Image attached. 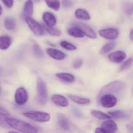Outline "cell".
Masks as SVG:
<instances>
[{
    "label": "cell",
    "instance_id": "31",
    "mask_svg": "<svg viewBox=\"0 0 133 133\" xmlns=\"http://www.w3.org/2000/svg\"><path fill=\"white\" fill-rule=\"evenodd\" d=\"M133 63V58H130L126 61L121 65L120 68V71L126 70L129 68Z\"/></svg>",
    "mask_w": 133,
    "mask_h": 133
},
{
    "label": "cell",
    "instance_id": "35",
    "mask_svg": "<svg viewBox=\"0 0 133 133\" xmlns=\"http://www.w3.org/2000/svg\"><path fill=\"white\" fill-rule=\"evenodd\" d=\"M95 133H110L102 127H98L95 130Z\"/></svg>",
    "mask_w": 133,
    "mask_h": 133
},
{
    "label": "cell",
    "instance_id": "24",
    "mask_svg": "<svg viewBox=\"0 0 133 133\" xmlns=\"http://www.w3.org/2000/svg\"><path fill=\"white\" fill-rule=\"evenodd\" d=\"M116 43L115 42H111L104 45L100 51V54L101 55H105L108 54L115 47Z\"/></svg>",
    "mask_w": 133,
    "mask_h": 133
},
{
    "label": "cell",
    "instance_id": "23",
    "mask_svg": "<svg viewBox=\"0 0 133 133\" xmlns=\"http://www.w3.org/2000/svg\"><path fill=\"white\" fill-rule=\"evenodd\" d=\"M91 113L94 117L101 120L109 119H110L111 118V116H110L101 111H97V110H91Z\"/></svg>",
    "mask_w": 133,
    "mask_h": 133
},
{
    "label": "cell",
    "instance_id": "34",
    "mask_svg": "<svg viewBox=\"0 0 133 133\" xmlns=\"http://www.w3.org/2000/svg\"><path fill=\"white\" fill-rule=\"evenodd\" d=\"M1 1L8 8H11L13 6V3H14L13 0H1Z\"/></svg>",
    "mask_w": 133,
    "mask_h": 133
},
{
    "label": "cell",
    "instance_id": "5",
    "mask_svg": "<svg viewBox=\"0 0 133 133\" xmlns=\"http://www.w3.org/2000/svg\"><path fill=\"white\" fill-rule=\"evenodd\" d=\"M25 19L30 29L35 35L41 36L44 35V32L43 26L34 19L32 17H28Z\"/></svg>",
    "mask_w": 133,
    "mask_h": 133
},
{
    "label": "cell",
    "instance_id": "10",
    "mask_svg": "<svg viewBox=\"0 0 133 133\" xmlns=\"http://www.w3.org/2000/svg\"><path fill=\"white\" fill-rule=\"evenodd\" d=\"M127 57L126 54L122 51H118L113 52L109 55L108 58L111 62L120 63L122 62Z\"/></svg>",
    "mask_w": 133,
    "mask_h": 133
},
{
    "label": "cell",
    "instance_id": "36",
    "mask_svg": "<svg viewBox=\"0 0 133 133\" xmlns=\"http://www.w3.org/2000/svg\"><path fill=\"white\" fill-rule=\"evenodd\" d=\"M9 113L4 108L0 106V115L3 116H8L9 115Z\"/></svg>",
    "mask_w": 133,
    "mask_h": 133
},
{
    "label": "cell",
    "instance_id": "25",
    "mask_svg": "<svg viewBox=\"0 0 133 133\" xmlns=\"http://www.w3.org/2000/svg\"><path fill=\"white\" fill-rule=\"evenodd\" d=\"M4 26L8 30H11L15 29L16 26L15 21L11 17H8L4 20Z\"/></svg>",
    "mask_w": 133,
    "mask_h": 133
},
{
    "label": "cell",
    "instance_id": "26",
    "mask_svg": "<svg viewBox=\"0 0 133 133\" xmlns=\"http://www.w3.org/2000/svg\"><path fill=\"white\" fill-rule=\"evenodd\" d=\"M43 27L44 29L51 35L55 36H59L61 34V31L56 28L48 26L46 24H43Z\"/></svg>",
    "mask_w": 133,
    "mask_h": 133
},
{
    "label": "cell",
    "instance_id": "30",
    "mask_svg": "<svg viewBox=\"0 0 133 133\" xmlns=\"http://www.w3.org/2000/svg\"><path fill=\"white\" fill-rule=\"evenodd\" d=\"M60 45L64 49L69 51H74L76 50V47L70 43L65 41H62L60 42Z\"/></svg>",
    "mask_w": 133,
    "mask_h": 133
},
{
    "label": "cell",
    "instance_id": "20",
    "mask_svg": "<svg viewBox=\"0 0 133 133\" xmlns=\"http://www.w3.org/2000/svg\"><path fill=\"white\" fill-rule=\"evenodd\" d=\"M108 113L112 117L116 119H127L129 118V115L123 111H113L109 112Z\"/></svg>",
    "mask_w": 133,
    "mask_h": 133
},
{
    "label": "cell",
    "instance_id": "2",
    "mask_svg": "<svg viewBox=\"0 0 133 133\" xmlns=\"http://www.w3.org/2000/svg\"><path fill=\"white\" fill-rule=\"evenodd\" d=\"M37 102L40 105H43L46 103L48 98L47 90L44 81L40 77L37 81Z\"/></svg>",
    "mask_w": 133,
    "mask_h": 133
},
{
    "label": "cell",
    "instance_id": "3",
    "mask_svg": "<svg viewBox=\"0 0 133 133\" xmlns=\"http://www.w3.org/2000/svg\"><path fill=\"white\" fill-rule=\"evenodd\" d=\"M125 86L124 83L121 81H115L111 82L102 88L98 94V98L106 94H112L120 93L124 89Z\"/></svg>",
    "mask_w": 133,
    "mask_h": 133
},
{
    "label": "cell",
    "instance_id": "37",
    "mask_svg": "<svg viewBox=\"0 0 133 133\" xmlns=\"http://www.w3.org/2000/svg\"><path fill=\"white\" fill-rule=\"evenodd\" d=\"M130 39L133 41V29L131 30L130 33Z\"/></svg>",
    "mask_w": 133,
    "mask_h": 133
},
{
    "label": "cell",
    "instance_id": "7",
    "mask_svg": "<svg viewBox=\"0 0 133 133\" xmlns=\"http://www.w3.org/2000/svg\"><path fill=\"white\" fill-rule=\"evenodd\" d=\"M73 26L77 27L84 35L91 39H95L97 37V34L94 31L90 26L80 22H75L73 23Z\"/></svg>",
    "mask_w": 133,
    "mask_h": 133
},
{
    "label": "cell",
    "instance_id": "32",
    "mask_svg": "<svg viewBox=\"0 0 133 133\" xmlns=\"http://www.w3.org/2000/svg\"><path fill=\"white\" fill-rule=\"evenodd\" d=\"M83 60L80 58H77L74 62L73 66L74 69H78L81 68L83 65Z\"/></svg>",
    "mask_w": 133,
    "mask_h": 133
},
{
    "label": "cell",
    "instance_id": "1",
    "mask_svg": "<svg viewBox=\"0 0 133 133\" xmlns=\"http://www.w3.org/2000/svg\"><path fill=\"white\" fill-rule=\"evenodd\" d=\"M4 120L9 126L21 132L38 133V130L36 128L24 121L12 118H6Z\"/></svg>",
    "mask_w": 133,
    "mask_h": 133
},
{
    "label": "cell",
    "instance_id": "14",
    "mask_svg": "<svg viewBox=\"0 0 133 133\" xmlns=\"http://www.w3.org/2000/svg\"><path fill=\"white\" fill-rule=\"evenodd\" d=\"M102 127L110 133H115L118 130L117 125L112 120H105L102 123Z\"/></svg>",
    "mask_w": 133,
    "mask_h": 133
},
{
    "label": "cell",
    "instance_id": "15",
    "mask_svg": "<svg viewBox=\"0 0 133 133\" xmlns=\"http://www.w3.org/2000/svg\"><path fill=\"white\" fill-rule=\"evenodd\" d=\"M57 120L60 127L65 131H68L70 129V124L66 116L63 114H59L57 116Z\"/></svg>",
    "mask_w": 133,
    "mask_h": 133
},
{
    "label": "cell",
    "instance_id": "21",
    "mask_svg": "<svg viewBox=\"0 0 133 133\" xmlns=\"http://www.w3.org/2000/svg\"><path fill=\"white\" fill-rule=\"evenodd\" d=\"M67 33L70 36L75 38H83L84 35L77 27L73 26L67 30Z\"/></svg>",
    "mask_w": 133,
    "mask_h": 133
},
{
    "label": "cell",
    "instance_id": "9",
    "mask_svg": "<svg viewBox=\"0 0 133 133\" xmlns=\"http://www.w3.org/2000/svg\"><path fill=\"white\" fill-rule=\"evenodd\" d=\"M99 35L103 38L108 40H114L118 36L119 32L117 29L108 28L101 30L98 32Z\"/></svg>",
    "mask_w": 133,
    "mask_h": 133
},
{
    "label": "cell",
    "instance_id": "16",
    "mask_svg": "<svg viewBox=\"0 0 133 133\" xmlns=\"http://www.w3.org/2000/svg\"><path fill=\"white\" fill-rule=\"evenodd\" d=\"M43 19L46 25L53 27L57 23V19L54 14L50 12H45L43 15Z\"/></svg>",
    "mask_w": 133,
    "mask_h": 133
},
{
    "label": "cell",
    "instance_id": "33",
    "mask_svg": "<svg viewBox=\"0 0 133 133\" xmlns=\"http://www.w3.org/2000/svg\"><path fill=\"white\" fill-rule=\"evenodd\" d=\"M62 2L63 6L66 9L70 8L73 5V3L71 0H62Z\"/></svg>",
    "mask_w": 133,
    "mask_h": 133
},
{
    "label": "cell",
    "instance_id": "12",
    "mask_svg": "<svg viewBox=\"0 0 133 133\" xmlns=\"http://www.w3.org/2000/svg\"><path fill=\"white\" fill-rule=\"evenodd\" d=\"M46 52L49 56L55 60H62L66 57L64 52L53 48H47Z\"/></svg>",
    "mask_w": 133,
    "mask_h": 133
},
{
    "label": "cell",
    "instance_id": "4",
    "mask_svg": "<svg viewBox=\"0 0 133 133\" xmlns=\"http://www.w3.org/2000/svg\"><path fill=\"white\" fill-rule=\"evenodd\" d=\"M25 117L38 122H46L50 121V115L48 113L38 111H29L23 113Z\"/></svg>",
    "mask_w": 133,
    "mask_h": 133
},
{
    "label": "cell",
    "instance_id": "6",
    "mask_svg": "<svg viewBox=\"0 0 133 133\" xmlns=\"http://www.w3.org/2000/svg\"><path fill=\"white\" fill-rule=\"evenodd\" d=\"M99 100L101 105L107 108L114 107L117 102V98L111 94H106L102 95L100 97Z\"/></svg>",
    "mask_w": 133,
    "mask_h": 133
},
{
    "label": "cell",
    "instance_id": "38",
    "mask_svg": "<svg viewBox=\"0 0 133 133\" xmlns=\"http://www.w3.org/2000/svg\"><path fill=\"white\" fill-rule=\"evenodd\" d=\"M2 7L1 5H0V16L1 15V14H2Z\"/></svg>",
    "mask_w": 133,
    "mask_h": 133
},
{
    "label": "cell",
    "instance_id": "40",
    "mask_svg": "<svg viewBox=\"0 0 133 133\" xmlns=\"http://www.w3.org/2000/svg\"><path fill=\"white\" fill-rule=\"evenodd\" d=\"M34 1L36 2H38L40 0H34Z\"/></svg>",
    "mask_w": 133,
    "mask_h": 133
},
{
    "label": "cell",
    "instance_id": "13",
    "mask_svg": "<svg viewBox=\"0 0 133 133\" xmlns=\"http://www.w3.org/2000/svg\"><path fill=\"white\" fill-rule=\"evenodd\" d=\"M33 12V3L32 0H27L24 4L23 11L22 17L24 19L31 17Z\"/></svg>",
    "mask_w": 133,
    "mask_h": 133
},
{
    "label": "cell",
    "instance_id": "18",
    "mask_svg": "<svg viewBox=\"0 0 133 133\" xmlns=\"http://www.w3.org/2000/svg\"><path fill=\"white\" fill-rule=\"evenodd\" d=\"M56 77L62 81L66 83H73L75 81V78L74 76L68 73H60L56 74Z\"/></svg>",
    "mask_w": 133,
    "mask_h": 133
},
{
    "label": "cell",
    "instance_id": "8",
    "mask_svg": "<svg viewBox=\"0 0 133 133\" xmlns=\"http://www.w3.org/2000/svg\"><path fill=\"white\" fill-rule=\"evenodd\" d=\"M15 101L19 105L25 104L28 99L27 91L23 87L18 88L16 91L15 95Z\"/></svg>",
    "mask_w": 133,
    "mask_h": 133
},
{
    "label": "cell",
    "instance_id": "29",
    "mask_svg": "<svg viewBox=\"0 0 133 133\" xmlns=\"http://www.w3.org/2000/svg\"><path fill=\"white\" fill-rule=\"evenodd\" d=\"M124 12L128 15H130L133 12V3L127 2L124 4L123 6Z\"/></svg>",
    "mask_w": 133,
    "mask_h": 133
},
{
    "label": "cell",
    "instance_id": "19",
    "mask_svg": "<svg viewBox=\"0 0 133 133\" xmlns=\"http://www.w3.org/2000/svg\"><path fill=\"white\" fill-rule=\"evenodd\" d=\"M12 43V39L9 36H0V49L5 50L8 48Z\"/></svg>",
    "mask_w": 133,
    "mask_h": 133
},
{
    "label": "cell",
    "instance_id": "22",
    "mask_svg": "<svg viewBox=\"0 0 133 133\" xmlns=\"http://www.w3.org/2000/svg\"><path fill=\"white\" fill-rule=\"evenodd\" d=\"M76 18L79 19L84 20H88L90 18L89 14L85 10L82 9H78L75 12Z\"/></svg>",
    "mask_w": 133,
    "mask_h": 133
},
{
    "label": "cell",
    "instance_id": "17",
    "mask_svg": "<svg viewBox=\"0 0 133 133\" xmlns=\"http://www.w3.org/2000/svg\"><path fill=\"white\" fill-rule=\"evenodd\" d=\"M68 97L73 102L81 105H88L90 103V100L87 98L83 97L77 95H68Z\"/></svg>",
    "mask_w": 133,
    "mask_h": 133
},
{
    "label": "cell",
    "instance_id": "41",
    "mask_svg": "<svg viewBox=\"0 0 133 133\" xmlns=\"http://www.w3.org/2000/svg\"><path fill=\"white\" fill-rule=\"evenodd\" d=\"M1 87H0V94H1Z\"/></svg>",
    "mask_w": 133,
    "mask_h": 133
},
{
    "label": "cell",
    "instance_id": "11",
    "mask_svg": "<svg viewBox=\"0 0 133 133\" xmlns=\"http://www.w3.org/2000/svg\"><path fill=\"white\" fill-rule=\"evenodd\" d=\"M52 102L57 106L61 107H67L69 104V101L63 95L55 94L51 98Z\"/></svg>",
    "mask_w": 133,
    "mask_h": 133
},
{
    "label": "cell",
    "instance_id": "27",
    "mask_svg": "<svg viewBox=\"0 0 133 133\" xmlns=\"http://www.w3.org/2000/svg\"><path fill=\"white\" fill-rule=\"evenodd\" d=\"M48 6L55 10L57 11L60 9V3L58 0H45Z\"/></svg>",
    "mask_w": 133,
    "mask_h": 133
},
{
    "label": "cell",
    "instance_id": "39",
    "mask_svg": "<svg viewBox=\"0 0 133 133\" xmlns=\"http://www.w3.org/2000/svg\"><path fill=\"white\" fill-rule=\"evenodd\" d=\"M8 133H18L16 132H13V131H10V132H9Z\"/></svg>",
    "mask_w": 133,
    "mask_h": 133
},
{
    "label": "cell",
    "instance_id": "28",
    "mask_svg": "<svg viewBox=\"0 0 133 133\" xmlns=\"http://www.w3.org/2000/svg\"><path fill=\"white\" fill-rule=\"evenodd\" d=\"M33 51L35 56L37 58H41L43 57L44 54L41 48L37 44H35L33 46Z\"/></svg>",
    "mask_w": 133,
    "mask_h": 133
}]
</instances>
